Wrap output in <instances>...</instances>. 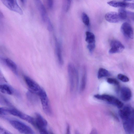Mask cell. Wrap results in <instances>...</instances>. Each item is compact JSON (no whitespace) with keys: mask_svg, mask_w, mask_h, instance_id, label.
Wrapping results in <instances>:
<instances>
[{"mask_svg":"<svg viewBox=\"0 0 134 134\" xmlns=\"http://www.w3.org/2000/svg\"><path fill=\"white\" fill-rule=\"evenodd\" d=\"M123 128L127 134H134V108L129 105L124 107L119 111Z\"/></svg>","mask_w":134,"mask_h":134,"instance_id":"6da1fadb","label":"cell"},{"mask_svg":"<svg viewBox=\"0 0 134 134\" xmlns=\"http://www.w3.org/2000/svg\"><path fill=\"white\" fill-rule=\"evenodd\" d=\"M68 71L70 84V90L72 92L78 88L79 85V76L78 72L74 66L69 64L68 66Z\"/></svg>","mask_w":134,"mask_h":134,"instance_id":"7a4b0ae2","label":"cell"},{"mask_svg":"<svg viewBox=\"0 0 134 134\" xmlns=\"http://www.w3.org/2000/svg\"><path fill=\"white\" fill-rule=\"evenodd\" d=\"M34 122L32 125L37 129L41 134H49L47 129V121L38 113L35 114Z\"/></svg>","mask_w":134,"mask_h":134,"instance_id":"3957f363","label":"cell"},{"mask_svg":"<svg viewBox=\"0 0 134 134\" xmlns=\"http://www.w3.org/2000/svg\"><path fill=\"white\" fill-rule=\"evenodd\" d=\"M9 122L13 127L21 133L28 134L35 133L34 131L30 126L20 121L9 120Z\"/></svg>","mask_w":134,"mask_h":134,"instance_id":"277c9868","label":"cell"},{"mask_svg":"<svg viewBox=\"0 0 134 134\" xmlns=\"http://www.w3.org/2000/svg\"><path fill=\"white\" fill-rule=\"evenodd\" d=\"M37 94L40 98L44 112L47 115H51L52 114V111L46 92L41 88Z\"/></svg>","mask_w":134,"mask_h":134,"instance_id":"5b68a950","label":"cell"},{"mask_svg":"<svg viewBox=\"0 0 134 134\" xmlns=\"http://www.w3.org/2000/svg\"><path fill=\"white\" fill-rule=\"evenodd\" d=\"M94 97L98 99L106 101L119 108H122L124 105L123 103L118 99L109 94H97L95 95Z\"/></svg>","mask_w":134,"mask_h":134,"instance_id":"8992f818","label":"cell"},{"mask_svg":"<svg viewBox=\"0 0 134 134\" xmlns=\"http://www.w3.org/2000/svg\"><path fill=\"white\" fill-rule=\"evenodd\" d=\"M3 4L10 10L22 15L23 12L16 0H1Z\"/></svg>","mask_w":134,"mask_h":134,"instance_id":"52a82bcc","label":"cell"},{"mask_svg":"<svg viewBox=\"0 0 134 134\" xmlns=\"http://www.w3.org/2000/svg\"><path fill=\"white\" fill-rule=\"evenodd\" d=\"M111 48L109 51L110 54L121 52L125 48L124 45L119 41L113 40L110 42Z\"/></svg>","mask_w":134,"mask_h":134,"instance_id":"ba28073f","label":"cell"},{"mask_svg":"<svg viewBox=\"0 0 134 134\" xmlns=\"http://www.w3.org/2000/svg\"><path fill=\"white\" fill-rule=\"evenodd\" d=\"M122 33L126 37L131 39L134 38V31L132 27L129 23L125 22L123 23L121 27Z\"/></svg>","mask_w":134,"mask_h":134,"instance_id":"9c48e42d","label":"cell"},{"mask_svg":"<svg viewBox=\"0 0 134 134\" xmlns=\"http://www.w3.org/2000/svg\"><path fill=\"white\" fill-rule=\"evenodd\" d=\"M110 5L115 8H127L134 9V3H129L125 2L112 1L107 2Z\"/></svg>","mask_w":134,"mask_h":134,"instance_id":"30bf717a","label":"cell"},{"mask_svg":"<svg viewBox=\"0 0 134 134\" xmlns=\"http://www.w3.org/2000/svg\"><path fill=\"white\" fill-rule=\"evenodd\" d=\"M24 78L26 84L30 90L36 93L41 89L40 85L30 77L24 76Z\"/></svg>","mask_w":134,"mask_h":134,"instance_id":"8fae6325","label":"cell"},{"mask_svg":"<svg viewBox=\"0 0 134 134\" xmlns=\"http://www.w3.org/2000/svg\"><path fill=\"white\" fill-rule=\"evenodd\" d=\"M86 41L88 43L87 48L89 51L92 52L95 47V36L92 32L87 31L86 32Z\"/></svg>","mask_w":134,"mask_h":134,"instance_id":"7c38bea8","label":"cell"},{"mask_svg":"<svg viewBox=\"0 0 134 134\" xmlns=\"http://www.w3.org/2000/svg\"><path fill=\"white\" fill-rule=\"evenodd\" d=\"M105 18L107 21L112 23H118L122 20L120 18L118 13L114 12L106 13L105 15Z\"/></svg>","mask_w":134,"mask_h":134,"instance_id":"4fadbf2b","label":"cell"},{"mask_svg":"<svg viewBox=\"0 0 134 134\" xmlns=\"http://www.w3.org/2000/svg\"><path fill=\"white\" fill-rule=\"evenodd\" d=\"M120 96L122 100L125 102L129 101L131 98L132 92L129 87H123L120 90Z\"/></svg>","mask_w":134,"mask_h":134,"instance_id":"5bb4252c","label":"cell"},{"mask_svg":"<svg viewBox=\"0 0 134 134\" xmlns=\"http://www.w3.org/2000/svg\"><path fill=\"white\" fill-rule=\"evenodd\" d=\"M3 63L16 75H18L17 67L15 63L12 60L8 58L2 59Z\"/></svg>","mask_w":134,"mask_h":134,"instance_id":"9a60e30c","label":"cell"},{"mask_svg":"<svg viewBox=\"0 0 134 134\" xmlns=\"http://www.w3.org/2000/svg\"><path fill=\"white\" fill-rule=\"evenodd\" d=\"M55 52L57 59L59 64L62 65L63 63V60L60 45L56 38H55Z\"/></svg>","mask_w":134,"mask_h":134,"instance_id":"2e32d148","label":"cell"},{"mask_svg":"<svg viewBox=\"0 0 134 134\" xmlns=\"http://www.w3.org/2000/svg\"><path fill=\"white\" fill-rule=\"evenodd\" d=\"M37 94L35 92L30 90L27 92L26 96L27 99L32 103L36 104L38 102Z\"/></svg>","mask_w":134,"mask_h":134,"instance_id":"e0dca14e","label":"cell"},{"mask_svg":"<svg viewBox=\"0 0 134 134\" xmlns=\"http://www.w3.org/2000/svg\"><path fill=\"white\" fill-rule=\"evenodd\" d=\"M0 91L2 93L9 95H12L14 93V90L10 86L6 84H1Z\"/></svg>","mask_w":134,"mask_h":134,"instance_id":"ac0fdd59","label":"cell"},{"mask_svg":"<svg viewBox=\"0 0 134 134\" xmlns=\"http://www.w3.org/2000/svg\"><path fill=\"white\" fill-rule=\"evenodd\" d=\"M86 68H84L83 73L82 77L80 86V92L83 91L85 88L86 82Z\"/></svg>","mask_w":134,"mask_h":134,"instance_id":"d6986e66","label":"cell"},{"mask_svg":"<svg viewBox=\"0 0 134 134\" xmlns=\"http://www.w3.org/2000/svg\"><path fill=\"white\" fill-rule=\"evenodd\" d=\"M110 74L106 69L103 68L99 69L97 77L99 79L109 76Z\"/></svg>","mask_w":134,"mask_h":134,"instance_id":"ffe728a7","label":"cell"},{"mask_svg":"<svg viewBox=\"0 0 134 134\" xmlns=\"http://www.w3.org/2000/svg\"><path fill=\"white\" fill-rule=\"evenodd\" d=\"M118 13L120 18L122 20L126 19L127 12L124 8H120L118 9Z\"/></svg>","mask_w":134,"mask_h":134,"instance_id":"44dd1931","label":"cell"},{"mask_svg":"<svg viewBox=\"0 0 134 134\" xmlns=\"http://www.w3.org/2000/svg\"><path fill=\"white\" fill-rule=\"evenodd\" d=\"M81 17L82 21L84 24L88 26L90 23V19L88 15L85 13L83 12L82 14Z\"/></svg>","mask_w":134,"mask_h":134,"instance_id":"7402d4cb","label":"cell"},{"mask_svg":"<svg viewBox=\"0 0 134 134\" xmlns=\"http://www.w3.org/2000/svg\"><path fill=\"white\" fill-rule=\"evenodd\" d=\"M0 103L1 104L2 103L3 104L8 106H12L11 103L8 100L3 96H1V95L0 97Z\"/></svg>","mask_w":134,"mask_h":134,"instance_id":"603a6c76","label":"cell"},{"mask_svg":"<svg viewBox=\"0 0 134 134\" xmlns=\"http://www.w3.org/2000/svg\"><path fill=\"white\" fill-rule=\"evenodd\" d=\"M117 77L119 80L124 82H127L129 80V78L127 76L121 74H118Z\"/></svg>","mask_w":134,"mask_h":134,"instance_id":"cb8c5ba5","label":"cell"},{"mask_svg":"<svg viewBox=\"0 0 134 134\" xmlns=\"http://www.w3.org/2000/svg\"><path fill=\"white\" fill-rule=\"evenodd\" d=\"M107 82L113 85L116 86H118L119 85V82L116 79L109 78L107 80Z\"/></svg>","mask_w":134,"mask_h":134,"instance_id":"d4e9b609","label":"cell"},{"mask_svg":"<svg viewBox=\"0 0 134 134\" xmlns=\"http://www.w3.org/2000/svg\"><path fill=\"white\" fill-rule=\"evenodd\" d=\"M47 5L48 8L52 9L53 5V0H47Z\"/></svg>","mask_w":134,"mask_h":134,"instance_id":"484cf974","label":"cell"},{"mask_svg":"<svg viewBox=\"0 0 134 134\" xmlns=\"http://www.w3.org/2000/svg\"><path fill=\"white\" fill-rule=\"evenodd\" d=\"M12 133L9 131L6 130L1 126L0 127V134H11Z\"/></svg>","mask_w":134,"mask_h":134,"instance_id":"4316f807","label":"cell"},{"mask_svg":"<svg viewBox=\"0 0 134 134\" xmlns=\"http://www.w3.org/2000/svg\"><path fill=\"white\" fill-rule=\"evenodd\" d=\"M35 3L37 7H38L43 4L41 0H34Z\"/></svg>","mask_w":134,"mask_h":134,"instance_id":"83f0119b","label":"cell"},{"mask_svg":"<svg viewBox=\"0 0 134 134\" xmlns=\"http://www.w3.org/2000/svg\"><path fill=\"white\" fill-rule=\"evenodd\" d=\"M67 10H68V9L69 8V7L71 3V0H67Z\"/></svg>","mask_w":134,"mask_h":134,"instance_id":"f1b7e54d","label":"cell"},{"mask_svg":"<svg viewBox=\"0 0 134 134\" xmlns=\"http://www.w3.org/2000/svg\"><path fill=\"white\" fill-rule=\"evenodd\" d=\"M21 3L23 4H25L26 2V0H20Z\"/></svg>","mask_w":134,"mask_h":134,"instance_id":"f546056e","label":"cell"},{"mask_svg":"<svg viewBox=\"0 0 134 134\" xmlns=\"http://www.w3.org/2000/svg\"><path fill=\"white\" fill-rule=\"evenodd\" d=\"M126 1L134 2V0H125Z\"/></svg>","mask_w":134,"mask_h":134,"instance_id":"4dcf8cb0","label":"cell"},{"mask_svg":"<svg viewBox=\"0 0 134 134\" xmlns=\"http://www.w3.org/2000/svg\"><path fill=\"white\" fill-rule=\"evenodd\" d=\"M67 129H68V130H67V132H69V126H68V127H67Z\"/></svg>","mask_w":134,"mask_h":134,"instance_id":"1f68e13d","label":"cell"}]
</instances>
